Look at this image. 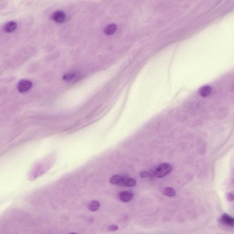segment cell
<instances>
[{
	"instance_id": "2e32d148",
	"label": "cell",
	"mask_w": 234,
	"mask_h": 234,
	"mask_svg": "<svg viewBox=\"0 0 234 234\" xmlns=\"http://www.w3.org/2000/svg\"><path fill=\"white\" fill-rule=\"evenodd\" d=\"M227 199L229 201H234V194H229L227 195Z\"/></svg>"
},
{
	"instance_id": "8fae6325",
	"label": "cell",
	"mask_w": 234,
	"mask_h": 234,
	"mask_svg": "<svg viewBox=\"0 0 234 234\" xmlns=\"http://www.w3.org/2000/svg\"><path fill=\"white\" fill-rule=\"evenodd\" d=\"M211 88L210 86H205L202 87L200 90V95L202 97H205L210 95L211 92Z\"/></svg>"
},
{
	"instance_id": "5bb4252c",
	"label": "cell",
	"mask_w": 234,
	"mask_h": 234,
	"mask_svg": "<svg viewBox=\"0 0 234 234\" xmlns=\"http://www.w3.org/2000/svg\"><path fill=\"white\" fill-rule=\"evenodd\" d=\"M118 229V227L116 225H111L109 226L108 228L109 231H117Z\"/></svg>"
},
{
	"instance_id": "ba28073f",
	"label": "cell",
	"mask_w": 234,
	"mask_h": 234,
	"mask_svg": "<svg viewBox=\"0 0 234 234\" xmlns=\"http://www.w3.org/2000/svg\"><path fill=\"white\" fill-rule=\"evenodd\" d=\"M100 203L98 201L94 200V201L91 202L88 205V209L92 211L93 212H95L99 209L100 207Z\"/></svg>"
},
{
	"instance_id": "9a60e30c",
	"label": "cell",
	"mask_w": 234,
	"mask_h": 234,
	"mask_svg": "<svg viewBox=\"0 0 234 234\" xmlns=\"http://www.w3.org/2000/svg\"><path fill=\"white\" fill-rule=\"evenodd\" d=\"M148 175H149V173H147V171H141L139 174L140 177L142 178H146V177H148Z\"/></svg>"
},
{
	"instance_id": "e0dca14e",
	"label": "cell",
	"mask_w": 234,
	"mask_h": 234,
	"mask_svg": "<svg viewBox=\"0 0 234 234\" xmlns=\"http://www.w3.org/2000/svg\"><path fill=\"white\" fill-rule=\"evenodd\" d=\"M70 234H77V233H70Z\"/></svg>"
},
{
	"instance_id": "6da1fadb",
	"label": "cell",
	"mask_w": 234,
	"mask_h": 234,
	"mask_svg": "<svg viewBox=\"0 0 234 234\" xmlns=\"http://www.w3.org/2000/svg\"><path fill=\"white\" fill-rule=\"evenodd\" d=\"M171 169L172 166L170 164L167 163H162L156 168L155 175L157 178H163L169 173Z\"/></svg>"
},
{
	"instance_id": "9c48e42d",
	"label": "cell",
	"mask_w": 234,
	"mask_h": 234,
	"mask_svg": "<svg viewBox=\"0 0 234 234\" xmlns=\"http://www.w3.org/2000/svg\"><path fill=\"white\" fill-rule=\"evenodd\" d=\"M117 29V27L114 24H111L106 27L104 29V33L107 35H112L114 34Z\"/></svg>"
},
{
	"instance_id": "4fadbf2b",
	"label": "cell",
	"mask_w": 234,
	"mask_h": 234,
	"mask_svg": "<svg viewBox=\"0 0 234 234\" xmlns=\"http://www.w3.org/2000/svg\"><path fill=\"white\" fill-rule=\"evenodd\" d=\"M75 77V74L73 73H67L64 75L63 77V80L65 81H70L72 80Z\"/></svg>"
},
{
	"instance_id": "3957f363",
	"label": "cell",
	"mask_w": 234,
	"mask_h": 234,
	"mask_svg": "<svg viewBox=\"0 0 234 234\" xmlns=\"http://www.w3.org/2000/svg\"><path fill=\"white\" fill-rule=\"evenodd\" d=\"M219 221L224 225L234 227V218L228 215V214H224L219 219Z\"/></svg>"
},
{
	"instance_id": "7c38bea8",
	"label": "cell",
	"mask_w": 234,
	"mask_h": 234,
	"mask_svg": "<svg viewBox=\"0 0 234 234\" xmlns=\"http://www.w3.org/2000/svg\"><path fill=\"white\" fill-rule=\"evenodd\" d=\"M136 184V181L135 179L133 178H127L126 179L125 184L123 186L125 187H134Z\"/></svg>"
},
{
	"instance_id": "5b68a950",
	"label": "cell",
	"mask_w": 234,
	"mask_h": 234,
	"mask_svg": "<svg viewBox=\"0 0 234 234\" xmlns=\"http://www.w3.org/2000/svg\"><path fill=\"white\" fill-rule=\"evenodd\" d=\"M65 14L64 12L61 11H57L51 15V18L53 20L58 22L61 23L64 21L65 19Z\"/></svg>"
},
{
	"instance_id": "52a82bcc",
	"label": "cell",
	"mask_w": 234,
	"mask_h": 234,
	"mask_svg": "<svg viewBox=\"0 0 234 234\" xmlns=\"http://www.w3.org/2000/svg\"><path fill=\"white\" fill-rule=\"evenodd\" d=\"M17 27V24L14 21L9 22L5 25L4 30L7 33H11L14 31Z\"/></svg>"
},
{
	"instance_id": "8992f818",
	"label": "cell",
	"mask_w": 234,
	"mask_h": 234,
	"mask_svg": "<svg viewBox=\"0 0 234 234\" xmlns=\"http://www.w3.org/2000/svg\"><path fill=\"white\" fill-rule=\"evenodd\" d=\"M119 199L123 202H128L133 198V194L129 191H123L120 192L118 195Z\"/></svg>"
},
{
	"instance_id": "7a4b0ae2",
	"label": "cell",
	"mask_w": 234,
	"mask_h": 234,
	"mask_svg": "<svg viewBox=\"0 0 234 234\" xmlns=\"http://www.w3.org/2000/svg\"><path fill=\"white\" fill-rule=\"evenodd\" d=\"M32 86L31 81L28 80H22L17 84V88L20 93H24L30 90Z\"/></svg>"
},
{
	"instance_id": "30bf717a",
	"label": "cell",
	"mask_w": 234,
	"mask_h": 234,
	"mask_svg": "<svg viewBox=\"0 0 234 234\" xmlns=\"http://www.w3.org/2000/svg\"><path fill=\"white\" fill-rule=\"evenodd\" d=\"M163 194L165 196L168 197H173L176 195V192L174 188L168 187L165 188L163 192Z\"/></svg>"
},
{
	"instance_id": "277c9868",
	"label": "cell",
	"mask_w": 234,
	"mask_h": 234,
	"mask_svg": "<svg viewBox=\"0 0 234 234\" xmlns=\"http://www.w3.org/2000/svg\"><path fill=\"white\" fill-rule=\"evenodd\" d=\"M126 179L123 178L121 176L115 175L112 176L110 178V182L113 184L123 186Z\"/></svg>"
}]
</instances>
